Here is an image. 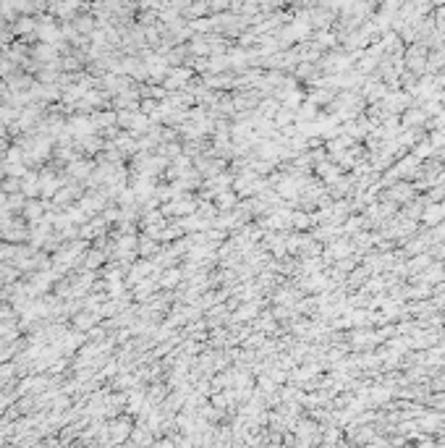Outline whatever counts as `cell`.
<instances>
[{
	"mask_svg": "<svg viewBox=\"0 0 445 448\" xmlns=\"http://www.w3.org/2000/svg\"><path fill=\"white\" fill-rule=\"evenodd\" d=\"M233 202H236V199L231 197V194H225V197H220V199H218V204H220V207H231Z\"/></svg>",
	"mask_w": 445,
	"mask_h": 448,
	"instance_id": "6da1fadb",
	"label": "cell"
}]
</instances>
